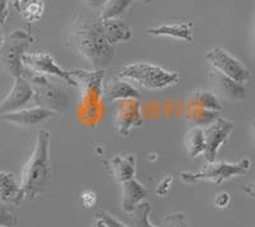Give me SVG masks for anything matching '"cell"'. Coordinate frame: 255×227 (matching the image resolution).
<instances>
[{"label": "cell", "mask_w": 255, "mask_h": 227, "mask_svg": "<svg viewBox=\"0 0 255 227\" xmlns=\"http://www.w3.org/2000/svg\"><path fill=\"white\" fill-rule=\"evenodd\" d=\"M64 42L93 69H106L115 56V49L104 35L101 19L92 13L77 12L73 15Z\"/></svg>", "instance_id": "cell-1"}, {"label": "cell", "mask_w": 255, "mask_h": 227, "mask_svg": "<svg viewBox=\"0 0 255 227\" xmlns=\"http://www.w3.org/2000/svg\"><path fill=\"white\" fill-rule=\"evenodd\" d=\"M50 139L51 134L47 130L38 131L36 146L31 157L27 161L22 171L20 188L24 198L35 199L46 187L51 175L50 166Z\"/></svg>", "instance_id": "cell-2"}, {"label": "cell", "mask_w": 255, "mask_h": 227, "mask_svg": "<svg viewBox=\"0 0 255 227\" xmlns=\"http://www.w3.org/2000/svg\"><path fill=\"white\" fill-rule=\"evenodd\" d=\"M118 73L119 78L135 83L149 91L166 90L174 87L180 82V74L177 72H171L145 61L124 65Z\"/></svg>", "instance_id": "cell-3"}, {"label": "cell", "mask_w": 255, "mask_h": 227, "mask_svg": "<svg viewBox=\"0 0 255 227\" xmlns=\"http://www.w3.org/2000/svg\"><path fill=\"white\" fill-rule=\"evenodd\" d=\"M23 77L31 83L35 91V100L37 106L47 109L52 113L64 114L70 109V97L61 86L50 81L47 76L36 73L26 68Z\"/></svg>", "instance_id": "cell-4"}, {"label": "cell", "mask_w": 255, "mask_h": 227, "mask_svg": "<svg viewBox=\"0 0 255 227\" xmlns=\"http://www.w3.org/2000/svg\"><path fill=\"white\" fill-rule=\"evenodd\" d=\"M252 167V161L249 158H243L239 162H226V161H213L208 162L202 170L197 172L183 171L180 178L185 184H195L199 181L221 185L226 180L235 176H241L249 172Z\"/></svg>", "instance_id": "cell-5"}, {"label": "cell", "mask_w": 255, "mask_h": 227, "mask_svg": "<svg viewBox=\"0 0 255 227\" xmlns=\"http://www.w3.org/2000/svg\"><path fill=\"white\" fill-rule=\"evenodd\" d=\"M33 42V37L23 29H15L6 38L0 49V64L13 78L23 77V56Z\"/></svg>", "instance_id": "cell-6"}, {"label": "cell", "mask_w": 255, "mask_h": 227, "mask_svg": "<svg viewBox=\"0 0 255 227\" xmlns=\"http://www.w3.org/2000/svg\"><path fill=\"white\" fill-rule=\"evenodd\" d=\"M206 59L213 69L230 77L239 83H245L250 78V70L234 55L221 47H213L206 53Z\"/></svg>", "instance_id": "cell-7"}, {"label": "cell", "mask_w": 255, "mask_h": 227, "mask_svg": "<svg viewBox=\"0 0 255 227\" xmlns=\"http://www.w3.org/2000/svg\"><path fill=\"white\" fill-rule=\"evenodd\" d=\"M23 64L36 73L55 77L72 87H77L70 72L61 68L49 53H26L23 56Z\"/></svg>", "instance_id": "cell-8"}, {"label": "cell", "mask_w": 255, "mask_h": 227, "mask_svg": "<svg viewBox=\"0 0 255 227\" xmlns=\"http://www.w3.org/2000/svg\"><path fill=\"white\" fill-rule=\"evenodd\" d=\"M203 129L206 137V149L203 154L208 162H213L217 158L220 148L229 139L232 130L235 129V124L229 119L217 117L212 124Z\"/></svg>", "instance_id": "cell-9"}, {"label": "cell", "mask_w": 255, "mask_h": 227, "mask_svg": "<svg viewBox=\"0 0 255 227\" xmlns=\"http://www.w3.org/2000/svg\"><path fill=\"white\" fill-rule=\"evenodd\" d=\"M143 124L142 109L139 100H123L119 101L115 110V128L116 131L128 137L131 129L139 128Z\"/></svg>", "instance_id": "cell-10"}, {"label": "cell", "mask_w": 255, "mask_h": 227, "mask_svg": "<svg viewBox=\"0 0 255 227\" xmlns=\"http://www.w3.org/2000/svg\"><path fill=\"white\" fill-rule=\"evenodd\" d=\"M73 79L76 81L77 87L81 88L83 97L87 99L90 106L91 101H97L104 94L105 69H73L69 70Z\"/></svg>", "instance_id": "cell-11"}, {"label": "cell", "mask_w": 255, "mask_h": 227, "mask_svg": "<svg viewBox=\"0 0 255 227\" xmlns=\"http://www.w3.org/2000/svg\"><path fill=\"white\" fill-rule=\"evenodd\" d=\"M208 81L212 90L220 99L230 102H243L247 99V90L243 83L234 81L216 69L208 73Z\"/></svg>", "instance_id": "cell-12"}, {"label": "cell", "mask_w": 255, "mask_h": 227, "mask_svg": "<svg viewBox=\"0 0 255 227\" xmlns=\"http://www.w3.org/2000/svg\"><path fill=\"white\" fill-rule=\"evenodd\" d=\"M33 100H35V91L32 88L31 83L24 77H17L14 78V83L12 90L9 91L8 96L0 102V115L22 110Z\"/></svg>", "instance_id": "cell-13"}, {"label": "cell", "mask_w": 255, "mask_h": 227, "mask_svg": "<svg viewBox=\"0 0 255 227\" xmlns=\"http://www.w3.org/2000/svg\"><path fill=\"white\" fill-rule=\"evenodd\" d=\"M54 115L55 113L41 108V106H36V108L22 109V110L13 111V113L1 114L0 119L9 124H13V125L20 126V128H32V126H37L42 122L47 121Z\"/></svg>", "instance_id": "cell-14"}, {"label": "cell", "mask_w": 255, "mask_h": 227, "mask_svg": "<svg viewBox=\"0 0 255 227\" xmlns=\"http://www.w3.org/2000/svg\"><path fill=\"white\" fill-rule=\"evenodd\" d=\"M102 96L109 102H119L123 100H139V91L133 86V83L123 78H114L108 85H104Z\"/></svg>", "instance_id": "cell-15"}, {"label": "cell", "mask_w": 255, "mask_h": 227, "mask_svg": "<svg viewBox=\"0 0 255 227\" xmlns=\"http://www.w3.org/2000/svg\"><path fill=\"white\" fill-rule=\"evenodd\" d=\"M147 33L156 37H171L175 40L185 41L188 44H193V23L191 22H181V23H163L157 27L147 29Z\"/></svg>", "instance_id": "cell-16"}, {"label": "cell", "mask_w": 255, "mask_h": 227, "mask_svg": "<svg viewBox=\"0 0 255 227\" xmlns=\"http://www.w3.org/2000/svg\"><path fill=\"white\" fill-rule=\"evenodd\" d=\"M123 195H122V208L125 213L133 212L138 204L144 202L148 197V189L135 179L125 181L122 184Z\"/></svg>", "instance_id": "cell-17"}, {"label": "cell", "mask_w": 255, "mask_h": 227, "mask_svg": "<svg viewBox=\"0 0 255 227\" xmlns=\"http://www.w3.org/2000/svg\"><path fill=\"white\" fill-rule=\"evenodd\" d=\"M23 199V190L20 188V184L15 180L14 175L0 170V202L10 206H18Z\"/></svg>", "instance_id": "cell-18"}, {"label": "cell", "mask_w": 255, "mask_h": 227, "mask_svg": "<svg viewBox=\"0 0 255 227\" xmlns=\"http://www.w3.org/2000/svg\"><path fill=\"white\" fill-rule=\"evenodd\" d=\"M101 26L105 37L113 46L115 44L130 41L133 37L131 28L125 22H123L120 18L101 20Z\"/></svg>", "instance_id": "cell-19"}, {"label": "cell", "mask_w": 255, "mask_h": 227, "mask_svg": "<svg viewBox=\"0 0 255 227\" xmlns=\"http://www.w3.org/2000/svg\"><path fill=\"white\" fill-rule=\"evenodd\" d=\"M186 105L217 113L222 110L220 97L211 90H195L194 92H191L186 100Z\"/></svg>", "instance_id": "cell-20"}, {"label": "cell", "mask_w": 255, "mask_h": 227, "mask_svg": "<svg viewBox=\"0 0 255 227\" xmlns=\"http://www.w3.org/2000/svg\"><path fill=\"white\" fill-rule=\"evenodd\" d=\"M111 170L115 175L116 180L119 183L134 179L135 176V157L134 154H127V156H115L111 160Z\"/></svg>", "instance_id": "cell-21"}, {"label": "cell", "mask_w": 255, "mask_h": 227, "mask_svg": "<svg viewBox=\"0 0 255 227\" xmlns=\"http://www.w3.org/2000/svg\"><path fill=\"white\" fill-rule=\"evenodd\" d=\"M184 143L188 154L191 158H195L204 153L206 149V137H204V129L199 126H191L185 133Z\"/></svg>", "instance_id": "cell-22"}, {"label": "cell", "mask_w": 255, "mask_h": 227, "mask_svg": "<svg viewBox=\"0 0 255 227\" xmlns=\"http://www.w3.org/2000/svg\"><path fill=\"white\" fill-rule=\"evenodd\" d=\"M185 120L193 126L206 128L215 121L218 116L217 111L204 110V109L194 108V106H185Z\"/></svg>", "instance_id": "cell-23"}, {"label": "cell", "mask_w": 255, "mask_h": 227, "mask_svg": "<svg viewBox=\"0 0 255 227\" xmlns=\"http://www.w3.org/2000/svg\"><path fill=\"white\" fill-rule=\"evenodd\" d=\"M152 207L148 202H142L136 206L135 210L127 213V225L129 227H156L149 221Z\"/></svg>", "instance_id": "cell-24"}, {"label": "cell", "mask_w": 255, "mask_h": 227, "mask_svg": "<svg viewBox=\"0 0 255 227\" xmlns=\"http://www.w3.org/2000/svg\"><path fill=\"white\" fill-rule=\"evenodd\" d=\"M134 0H106L104 5L101 6L100 12V19H113V18H120L128 9L130 8Z\"/></svg>", "instance_id": "cell-25"}, {"label": "cell", "mask_w": 255, "mask_h": 227, "mask_svg": "<svg viewBox=\"0 0 255 227\" xmlns=\"http://www.w3.org/2000/svg\"><path fill=\"white\" fill-rule=\"evenodd\" d=\"M45 12L44 0H27L23 4L20 13L23 15V19L27 23H37Z\"/></svg>", "instance_id": "cell-26"}, {"label": "cell", "mask_w": 255, "mask_h": 227, "mask_svg": "<svg viewBox=\"0 0 255 227\" xmlns=\"http://www.w3.org/2000/svg\"><path fill=\"white\" fill-rule=\"evenodd\" d=\"M18 224V217L15 215L13 206L0 202V226L15 227Z\"/></svg>", "instance_id": "cell-27"}, {"label": "cell", "mask_w": 255, "mask_h": 227, "mask_svg": "<svg viewBox=\"0 0 255 227\" xmlns=\"http://www.w3.org/2000/svg\"><path fill=\"white\" fill-rule=\"evenodd\" d=\"M163 227H190V225L184 213L175 212L166 216L163 220Z\"/></svg>", "instance_id": "cell-28"}, {"label": "cell", "mask_w": 255, "mask_h": 227, "mask_svg": "<svg viewBox=\"0 0 255 227\" xmlns=\"http://www.w3.org/2000/svg\"><path fill=\"white\" fill-rule=\"evenodd\" d=\"M96 216H97L99 219H101L108 227H129L127 224L115 219L113 215H110V213L106 212V211H99V212L96 213Z\"/></svg>", "instance_id": "cell-29"}, {"label": "cell", "mask_w": 255, "mask_h": 227, "mask_svg": "<svg viewBox=\"0 0 255 227\" xmlns=\"http://www.w3.org/2000/svg\"><path fill=\"white\" fill-rule=\"evenodd\" d=\"M81 201L86 208H92L96 206L99 198H97V194L92 190H84L81 194Z\"/></svg>", "instance_id": "cell-30"}, {"label": "cell", "mask_w": 255, "mask_h": 227, "mask_svg": "<svg viewBox=\"0 0 255 227\" xmlns=\"http://www.w3.org/2000/svg\"><path fill=\"white\" fill-rule=\"evenodd\" d=\"M171 184H172V176L167 175L162 180L158 183V187H157L156 193L157 195H161V197H165L167 195V193L171 189Z\"/></svg>", "instance_id": "cell-31"}, {"label": "cell", "mask_w": 255, "mask_h": 227, "mask_svg": "<svg viewBox=\"0 0 255 227\" xmlns=\"http://www.w3.org/2000/svg\"><path fill=\"white\" fill-rule=\"evenodd\" d=\"M230 202H231V195L227 192H222L217 194L215 199V204L217 208H226L229 207Z\"/></svg>", "instance_id": "cell-32"}, {"label": "cell", "mask_w": 255, "mask_h": 227, "mask_svg": "<svg viewBox=\"0 0 255 227\" xmlns=\"http://www.w3.org/2000/svg\"><path fill=\"white\" fill-rule=\"evenodd\" d=\"M9 3L8 0H0V28L4 26L6 18L9 14Z\"/></svg>", "instance_id": "cell-33"}, {"label": "cell", "mask_w": 255, "mask_h": 227, "mask_svg": "<svg viewBox=\"0 0 255 227\" xmlns=\"http://www.w3.org/2000/svg\"><path fill=\"white\" fill-rule=\"evenodd\" d=\"M244 190H245V193H247L248 195H250L252 198H255V180L247 183V185L244 187Z\"/></svg>", "instance_id": "cell-34"}, {"label": "cell", "mask_w": 255, "mask_h": 227, "mask_svg": "<svg viewBox=\"0 0 255 227\" xmlns=\"http://www.w3.org/2000/svg\"><path fill=\"white\" fill-rule=\"evenodd\" d=\"M82 1L91 8H101L106 0H82Z\"/></svg>", "instance_id": "cell-35"}, {"label": "cell", "mask_w": 255, "mask_h": 227, "mask_svg": "<svg viewBox=\"0 0 255 227\" xmlns=\"http://www.w3.org/2000/svg\"><path fill=\"white\" fill-rule=\"evenodd\" d=\"M27 0H8V3L10 4V5L13 6L14 9H17V10H19L22 9V6H23V4L26 3Z\"/></svg>", "instance_id": "cell-36"}, {"label": "cell", "mask_w": 255, "mask_h": 227, "mask_svg": "<svg viewBox=\"0 0 255 227\" xmlns=\"http://www.w3.org/2000/svg\"><path fill=\"white\" fill-rule=\"evenodd\" d=\"M91 227H108V226L105 225V222L102 221L101 219H99L97 216H95V219H93L92 222H91Z\"/></svg>", "instance_id": "cell-37"}, {"label": "cell", "mask_w": 255, "mask_h": 227, "mask_svg": "<svg viewBox=\"0 0 255 227\" xmlns=\"http://www.w3.org/2000/svg\"><path fill=\"white\" fill-rule=\"evenodd\" d=\"M252 50H253V58L255 60V19H254V26H253L252 31Z\"/></svg>", "instance_id": "cell-38"}, {"label": "cell", "mask_w": 255, "mask_h": 227, "mask_svg": "<svg viewBox=\"0 0 255 227\" xmlns=\"http://www.w3.org/2000/svg\"><path fill=\"white\" fill-rule=\"evenodd\" d=\"M249 129H250V133H252V137L255 142V120H252L249 124Z\"/></svg>", "instance_id": "cell-39"}, {"label": "cell", "mask_w": 255, "mask_h": 227, "mask_svg": "<svg viewBox=\"0 0 255 227\" xmlns=\"http://www.w3.org/2000/svg\"><path fill=\"white\" fill-rule=\"evenodd\" d=\"M3 42H4V37L3 35H1V32H0V49H1V46H3Z\"/></svg>", "instance_id": "cell-40"}, {"label": "cell", "mask_w": 255, "mask_h": 227, "mask_svg": "<svg viewBox=\"0 0 255 227\" xmlns=\"http://www.w3.org/2000/svg\"><path fill=\"white\" fill-rule=\"evenodd\" d=\"M140 1H142V3H144V4H151L152 3V0H140Z\"/></svg>", "instance_id": "cell-41"}, {"label": "cell", "mask_w": 255, "mask_h": 227, "mask_svg": "<svg viewBox=\"0 0 255 227\" xmlns=\"http://www.w3.org/2000/svg\"><path fill=\"white\" fill-rule=\"evenodd\" d=\"M0 227H1V226H0Z\"/></svg>", "instance_id": "cell-42"}]
</instances>
